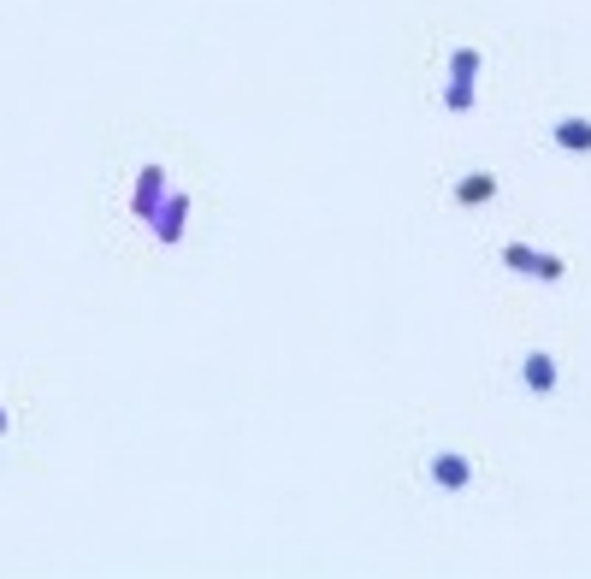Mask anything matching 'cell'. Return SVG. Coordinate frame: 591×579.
<instances>
[{
    "label": "cell",
    "mask_w": 591,
    "mask_h": 579,
    "mask_svg": "<svg viewBox=\"0 0 591 579\" xmlns=\"http://www.w3.org/2000/svg\"><path fill=\"white\" fill-rule=\"evenodd\" d=\"M426 473H432L438 491H467V485H473V461L456 455V450H438L432 461H426Z\"/></svg>",
    "instance_id": "cell-1"
},
{
    "label": "cell",
    "mask_w": 591,
    "mask_h": 579,
    "mask_svg": "<svg viewBox=\"0 0 591 579\" xmlns=\"http://www.w3.org/2000/svg\"><path fill=\"white\" fill-rule=\"evenodd\" d=\"M503 266H515V272H532V278H562V260L538 255V249H526V243H509V249H503Z\"/></svg>",
    "instance_id": "cell-2"
},
{
    "label": "cell",
    "mask_w": 591,
    "mask_h": 579,
    "mask_svg": "<svg viewBox=\"0 0 591 579\" xmlns=\"http://www.w3.org/2000/svg\"><path fill=\"white\" fill-rule=\"evenodd\" d=\"M521 379H526L532 396H550V390H556V361H550L544 349H532V355L521 361Z\"/></svg>",
    "instance_id": "cell-3"
},
{
    "label": "cell",
    "mask_w": 591,
    "mask_h": 579,
    "mask_svg": "<svg viewBox=\"0 0 591 579\" xmlns=\"http://www.w3.org/2000/svg\"><path fill=\"white\" fill-rule=\"evenodd\" d=\"M473 77H479V54H473V48H461L456 54V89H450V107H467V101H473Z\"/></svg>",
    "instance_id": "cell-4"
},
{
    "label": "cell",
    "mask_w": 591,
    "mask_h": 579,
    "mask_svg": "<svg viewBox=\"0 0 591 579\" xmlns=\"http://www.w3.org/2000/svg\"><path fill=\"white\" fill-rule=\"evenodd\" d=\"M491 195H497V178H491V172H467L456 184V207H485Z\"/></svg>",
    "instance_id": "cell-5"
},
{
    "label": "cell",
    "mask_w": 591,
    "mask_h": 579,
    "mask_svg": "<svg viewBox=\"0 0 591 579\" xmlns=\"http://www.w3.org/2000/svg\"><path fill=\"white\" fill-rule=\"evenodd\" d=\"M556 148L591 154V119H556Z\"/></svg>",
    "instance_id": "cell-6"
},
{
    "label": "cell",
    "mask_w": 591,
    "mask_h": 579,
    "mask_svg": "<svg viewBox=\"0 0 591 579\" xmlns=\"http://www.w3.org/2000/svg\"><path fill=\"white\" fill-rule=\"evenodd\" d=\"M0 432H6V408H0Z\"/></svg>",
    "instance_id": "cell-7"
}]
</instances>
